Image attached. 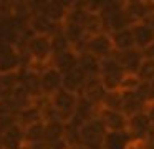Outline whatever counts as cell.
<instances>
[{
	"label": "cell",
	"instance_id": "obj_32",
	"mask_svg": "<svg viewBox=\"0 0 154 149\" xmlns=\"http://www.w3.org/2000/svg\"><path fill=\"white\" fill-rule=\"evenodd\" d=\"M146 114H147V118L151 119V123H152V128H154V103H147V106H146Z\"/></svg>",
	"mask_w": 154,
	"mask_h": 149
},
{
	"label": "cell",
	"instance_id": "obj_3",
	"mask_svg": "<svg viewBox=\"0 0 154 149\" xmlns=\"http://www.w3.org/2000/svg\"><path fill=\"white\" fill-rule=\"evenodd\" d=\"M104 134H106V128H104L103 121L100 119V116H96V118L83 123V124L78 128L80 144L85 146V147H88V149L101 146Z\"/></svg>",
	"mask_w": 154,
	"mask_h": 149
},
{
	"label": "cell",
	"instance_id": "obj_23",
	"mask_svg": "<svg viewBox=\"0 0 154 149\" xmlns=\"http://www.w3.org/2000/svg\"><path fill=\"white\" fill-rule=\"evenodd\" d=\"M10 98L14 99V103L17 104V108L20 109V111H22V109H25V108H30V106H33L35 101H37V99L32 98L30 93H28L27 89H25L23 86L20 85V83H18V85L10 91Z\"/></svg>",
	"mask_w": 154,
	"mask_h": 149
},
{
	"label": "cell",
	"instance_id": "obj_35",
	"mask_svg": "<svg viewBox=\"0 0 154 149\" xmlns=\"http://www.w3.org/2000/svg\"><path fill=\"white\" fill-rule=\"evenodd\" d=\"M0 149H4V141H2V132H0Z\"/></svg>",
	"mask_w": 154,
	"mask_h": 149
},
{
	"label": "cell",
	"instance_id": "obj_36",
	"mask_svg": "<svg viewBox=\"0 0 154 149\" xmlns=\"http://www.w3.org/2000/svg\"><path fill=\"white\" fill-rule=\"evenodd\" d=\"M73 149H86V147H85V146H81V144H78V146H75Z\"/></svg>",
	"mask_w": 154,
	"mask_h": 149
},
{
	"label": "cell",
	"instance_id": "obj_40",
	"mask_svg": "<svg viewBox=\"0 0 154 149\" xmlns=\"http://www.w3.org/2000/svg\"><path fill=\"white\" fill-rule=\"evenodd\" d=\"M152 139H154V136H152Z\"/></svg>",
	"mask_w": 154,
	"mask_h": 149
},
{
	"label": "cell",
	"instance_id": "obj_5",
	"mask_svg": "<svg viewBox=\"0 0 154 149\" xmlns=\"http://www.w3.org/2000/svg\"><path fill=\"white\" fill-rule=\"evenodd\" d=\"M22 68H23L22 53L15 48V45L2 42L0 43V75L18 73Z\"/></svg>",
	"mask_w": 154,
	"mask_h": 149
},
{
	"label": "cell",
	"instance_id": "obj_28",
	"mask_svg": "<svg viewBox=\"0 0 154 149\" xmlns=\"http://www.w3.org/2000/svg\"><path fill=\"white\" fill-rule=\"evenodd\" d=\"M137 78L143 83H152L154 81V60H143L139 70H137Z\"/></svg>",
	"mask_w": 154,
	"mask_h": 149
},
{
	"label": "cell",
	"instance_id": "obj_16",
	"mask_svg": "<svg viewBox=\"0 0 154 149\" xmlns=\"http://www.w3.org/2000/svg\"><path fill=\"white\" fill-rule=\"evenodd\" d=\"M133 30V36H134V45L137 50L144 51L151 43H154V28H151L147 23L144 22H137L131 26Z\"/></svg>",
	"mask_w": 154,
	"mask_h": 149
},
{
	"label": "cell",
	"instance_id": "obj_20",
	"mask_svg": "<svg viewBox=\"0 0 154 149\" xmlns=\"http://www.w3.org/2000/svg\"><path fill=\"white\" fill-rule=\"evenodd\" d=\"M66 134V124L61 121H48L45 123V131H43V144H50L58 139H63Z\"/></svg>",
	"mask_w": 154,
	"mask_h": 149
},
{
	"label": "cell",
	"instance_id": "obj_37",
	"mask_svg": "<svg viewBox=\"0 0 154 149\" xmlns=\"http://www.w3.org/2000/svg\"><path fill=\"white\" fill-rule=\"evenodd\" d=\"M20 149H33V147H32V146H27V144H23Z\"/></svg>",
	"mask_w": 154,
	"mask_h": 149
},
{
	"label": "cell",
	"instance_id": "obj_29",
	"mask_svg": "<svg viewBox=\"0 0 154 149\" xmlns=\"http://www.w3.org/2000/svg\"><path fill=\"white\" fill-rule=\"evenodd\" d=\"M141 85V79L137 78V75H129L126 73V76L123 78V83H121V89L119 91H136Z\"/></svg>",
	"mask_w": 154,
	"mask_h": 149
},
{
	"label": "cell",
	"instance_id": "obj_30",
	"mask_svg": "<svg viewBox=\"0 0 154 149\" xmlns=\"http://www.w3.org/2000/svg\"><path fill=\"white\" fill-rule=\"evenodd\" d=\"M47 149H73V146L66 141V138L63 139H58L55 142H50V144H43Z\"/></svg>",
	"mask_w": 154,
	"mask_h": 149
},
{
	"label": "cell",
	"instance_id": "obj_15",
	"mask_svg": "<svg viewBox=\"0 0 154 149\" xmlns=\"http://www.w3.org/2000/svg\"><path fill=\"white\" fill-rule=\"evenodd\" d=\"M78 61H80V55L75 50H70V51L60 53V55H53L50 60V65L57 68L61 75H65V73L78 68Z\"/></svg>",
	"mask_w": 154,
	"mask_h": 149
},
{
	"label": "cell",
	"instance_id": "obj_39",
	"mask_svg": "<svg viewBox=\"0 0 154 149\" xmlns=\"http://www.w3.org/2000/svg\"><path fill=\"white\" fill-rule=\"evenodd\" d=\"M131 149H137V146H136V142H134L133 146H131Z\"/></svg>",
	"mask_w": 154,
	"mask_h": 149
},
{
	"label": "cell",
	"instance_id": "obj_22",
	"mask_svg": "<svg viewBox=\"0 0 154 149\" xmlns=\"http://www.w3.org/2000/svg\"><path fill=\"white\" fill-rule=\"evenodd\" d=\"M42 121V114H40V104L38 101H35L33 106L30 108H25L22 109L20 113L17 114V124L22 126V128H28L30 124H35V123Z\"/></svg>",
	"mask_w": 154,
	"mask_h": 149
},
{
	"label": "cell",
	"instance_id": "obj_26",
	"mask_svg": "<svg viewBox=\"0 0 154 149\" xmlns=\"http://www.w3.org/2000/svg\"><path fill=\"white\" fill-rule=\"evenodd\" d=\"M50 43H51V51H53V55H60V53L73 50V46L70 45V42L66 40V36L63 35L61 28L50 36Z\"/></svg>",
	"mask_w": 154,
	"mask_h": 149
},
{
	"label": "cell",
	"instance_id": "obj_4",
	"mask_svg": "<svg viewBox=\"0 0 154 149\" xmlns=\"http://www.w3.org/2000/svg\"><path fill=\"white\" fill-rule=\"evenodd\" d=\"M126 131L129 132V136L133 138L134 142H143L147 141L154 136V128L151 119L147 118L146 111L137 113V114L128 118V128Z\"/></svg>",
	"mask_w": 154,
	"mask_h": 149
},
{
	"label": "cell",
	"instance_id": "obj_14",
	"mask_svg": "<svg viewBox=\"0 0 154 149\" xmlns=\"http://www.w3.org/2000/svg\"><path fill=\"white\" fill-rule=\"evenodd\" d=\"M86 79H88L86 73L78 66V68H75V70H71V71H68L63 75V89L80 96L81 91H83V88H85Z\"/></svg>",
	"mask_w": 154,
	"mask_h": 149
},
{
	"label": "cell",
	"instance_id": "obj_33",
	"mask_svg": "<svg viewBox=\"0 0 154 149\" xmlns=\"http://www.w3.org/2000/svg\"><path fill=\"white\" fill-rule=\"evenodd\" d=\"M143 56L146 60H154V43H151L146 50L143 51Z\"/></svg>",
	"mask_w": 154,
	"mask_h": 149
},
{
	"label": "cell",
	"instance_id": "obj_24",
	"mask_svg": "<svg viewBox=\"0 0 154 149\" xmlns=\"http://www.w3.org/2000/svg\"><path fill=\"white\" fill-rule=\"evenodd\" d=\"M78 55H80L78 66L86 73V76H100V60L86 51L78 53Z\"/></svg>",
	"mask_w": 154,
	"mask_h": 149
},
{
	"label": "cell",
	"instance_id": "obj_2",
	"mask_svg": "<svg viewBox=\"0 0 154 149\" xmlns=\"http://www.w3.org/2000/svg\"><path fill=\"white\" fill-rule=\"evenodd\" d=\"M78 101H80V96L70 93L66 89H58L55 95L50 96V103L53 104L55 111L58 114V119L65 124L73 121L75 114H76V108H78Z\"/></svg>",
	"mask_w": 154,
	"mask_h": 149
},
{
	"label": "cell",
	"instance_id": "obj_27",
	"mask_svg": "<svg viewBox=\"0 0 154 149\" xmlns=\"http://www.w3.org/2000/svg\"><path fill=\"white\" fill-rule=\"evenodd\" d=\"M20 109L10 98V95H5L0 98V118H17Z\"/></svg>",
	"mask_w": 154,
	"mask_h": 149
},
{
	"label": "cell",
	"instance_id": "obj_7",
	"mask_svg": "<svg viewBox=\"0 0 154 149\" xmlns=\"http://www.w3.org/2000/svg\"><path fill=\"white\" fill-rule=\"evenodd\" d=\"M27 26L32 32V35H47V36H51L53 33H57L61 28V25L53 23L47 15H43L40 12L32 13L27 22Z\"/></svg>",
	"mask_w": 154,
	"mask_h": 149
},
{
	"label": "cell",
	"instance_id": "obj_12",
	"mask_svg": "<svg viewBox=\"0 0 154 149\" xmlns=\"http://www.w3.org/2000/svg\"><path fill=\"white\" fill-rule=\"evenodd\" d=\"M124 10L126 13L131 17L134 23L137 22H144L146 17L149 13L154 12V2H147V0H129V2H124Z\"/></svg>",
	"mask_w": 154,
	"mask_h": 149
},
{
	"label": "cell",
	"instance_id": "obj_6",
	"mask_svg": "<svg viewBox=\"0 0 154 149\" xmlns=\"http://www.w3.org/2000/svg\"><path fill=\"white\" fill-rule=\"evenodd\" d=\"M85 51L90 53V55H93L94 58H98L100 61L104 60V58H109V56L114 53V46H113L111 35L106 33V32H103V33H98V35L88 36Z\"/></svg>",
	"mask_w": 154,
	"mask_h": 149
},
{
	"label": "cell",
	"instance_id": "obj_1",
	"mask_svg": "<svg viewBox=\"0 0 154 149\" xmlns=\"http://www.w3.org/2000/svg\"><path fill=\"white\" fill-rule=\"evenodd\" d=\"M124 76H126V71L114 58V53L109 58L100 61V81L106 91H119Z\"/></svg>",
	"mask_w": 154,
	"mask_h": 149
},
{
	"label": "cell",
	"instance_id": "obj_9",
	"mask_svg": "<svg viewBox=\"0 0 154 149\" xmlns=\"http://www.w3.org/2000/svg\"><path fill=\"white\" fill-rule=\"evenodd\" d=\"M114 58L118 60V63L123 66V70L126 73L137 75V70H139L144 56L141 50L134 48V50H128V51H114Z\"/></svg>",
	"mask_w": 154,
	"mask_h": 149
},
{
	"label": "cell",
	"instance_id": "obj_34",
	"mask_svg": "<svg viewBox=\"0 0 154 149\" xmlns=\"http://www.w3.org/2000/svg\"><path fill=\"white\" fill-rule=\"evenodd\" d=\"M149 103H154V81L149 83Z\"/></svg>",
	"mask_w": 154,
	"mask_h": 149
},
{
	"label": "cell",
	"instance_id": "obj_38",
	"mask_svg": "<svg viewBox=\"0 0 154 149\" xmlns=\"http://www.w3.org/2000/svg\"><path fill=\"white\" fill-rule=\"evenodd\" d=\"M88 149V147H86ZM90 149H103V147H101V146H96V147H90Z\"/></svg>",
	"mask_w": 154,
	"mask_h": 149
},
{
	"label": "cell",
	"instance_id": "obj_21",
	"mask_svg": "<svg viewBox=\"0 0 154 149\" xmlns=\"http://www.w3.org/2000/svg\"><path fill=\"white\" fill-rule=\"evenodd\" d=\"M43 131H45V123L38 121L35 124H30L28 128L23 129V141L27 146H40L43 144Z\"/></svg>",
	"mask_w": 154,
	"mask_h": 149
},
{
	"label": "cell",
	"instance_id": "obj_11",
	"mask_svg": "<svg viewBox=\"0 0 154 149\" xmlns=\"http://www.w3.org/2000/svg\"><path fill=\"white\" fill-rule=\"evenodd\" d=\"M134 144L128 131H106L101 142L103 149H131Z\"/></svg>",
	"mask_w": 154,
	"mask_h": 149
},
{
	"label": "cell",
	"instance_id": "obj_8",
	"mask_svg": "<svg viewBox=\"0 0 154 149\" xmlns=\"http://www.w3.org/2000/svg\"><path fill=\"white\" fill-rule=\"evenodd\" d=\"M40 83H42V93L45 98H50L51 95L63 88V75L53 66H47L40 73Z\"/></svg>",
	"mask_w": 154,
	"mask_h": 149
},
{
	"label": "cell",
	"instance_id": "obj_18",
	"mask_svg": "<svg viewBox=\"0 0 154 149\" xmlns=\"http://www.w3.org/2000/svg\"><path fill=\"white\" fill-rule=\"evenodd\" d=\"M2 141H4V149H20L25 144L23 128L18 124H14L12 128L2 131Z\"/></svg>",
	"mask_w": 154,
	"mask_h": 149
},
{
	"label": "cell",
	"instance_id": "obj_25",
	"mask_svg": "<svg viewBox=\"0 0 154 149\" xmlns=\"http://www.w3.org/2000/svg\"><path fill=\"white\" fill-rule=\"evenodd\" d=\"M101 109L123 113V91H106L101 103Z\"/></svg>",
	"mask_w": 154,
	"mask_h": 149
},
{
	"label": "cell",
	"instance_id": "obj_31",
	"mask_svg": "<svg viewBox=\"0 0 154 149\" xmlns=\"http://www.w3.org/2000/svg\"><path fill=\"white\" fill-rule=\"evenodd\" d=\"M137 149H154V139H147V141H143V142H136Z\"/></svg>",
	"mask_w": 154,
	"mask_h": 149
},
{
	"label": "cell",
	"instance_id": "obj_17",
	"mask_svg": "<svg viewBox=\"0 0 154 149\" xmlns=\"http://www.w3.org/2000/svg\"><path fill=\"white\" fill-rule=\"evenodd\" d=\"M100 119L103 121L106 131H126L128 128V118L123 113L118 111H108V109H100Z\"/></svg>",
	"mask_w": 154,
	"mask_h": 149
},
{
	"label": "cell",
	"instance_id": "obj_19",
	"mask_svg": "<svg viewBox=\"0 0 154 149\" xmlns=\"http://www.w3.org/2000/svg\"><path fill=\"white\" fill-rule=\"evenodd\" d=\"M111 40H113L114 51H128V50L136 48L131 28H124V30H119V32L111 33Z\"/></svg>",
	"mask_w": 154,
	"mask_h": 149
},
{
	"label": "cell",
	"instance_id": "obj_13",
	"mask_svg": "<svg viewBox=\"0 0 154 149\" xmlns=\"http://www.w3.org/2000/svg\"><path fill=\"white\" fill-rule=\"evenodd\" d=\"M147 106V101L137 91H123V114L126 118L143 113Z\"/></svg>",
	"mask_w": 154,
	"mask_h": 149
},
{
	"label": "cell",
	"instance_id": "obj_10",
	"mask_svg": "<svg viewBox=\"0 0 154 149\" xmlns=\"http://www.w3.org/2000/svg\"><path fill=\"white\" fill-rule=\"evenodd\" d=\"M20 83L33 99H40L43 98V93H42V83H40V73L35 71L30 68H22L20 70Z\"/></svg>",
	"mask_w": 154,
	"mask_h": 149
}]
</instances>
